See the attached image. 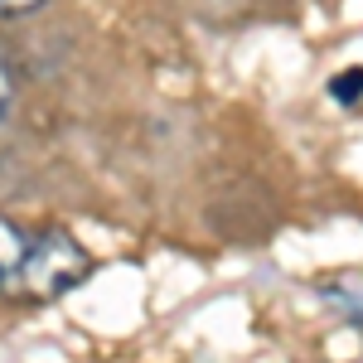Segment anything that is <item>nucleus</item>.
I'll return each mask as SVG.
<instances>
[{
  "mask_svg": "<svg viewBox=\"0 0 363 363\" xmlns=\"http://www.w3.org/2000/svg\"><path fill=\"white\" fill-rule=\"evenodd\" d=\"M92 272V252L63 233V228H44L29 238V257L25 272H20V291L34 296V301H54V296H68L78 281Z\"/></svg>",
  "mask_w": 363,
  "mask_h": 363,
  "instance_id": "1",
  "label": "nucleus"
},
{
  "mask_svg": "<svg viewBox=\"0 0 363 363\" xmlns=\"http://www.w3.org/2000/svg\"><path fill=\"white\" fill-rule=\"evenodd\" d=\"M29 257V233L0 213V291H20V272Z\"/></svg>",
  "mask_w": 363,
  "mask_h": 363,
  "instance_id": "2",
  "label": "nucleus"
},
{
  "mask_svg": "<svg viewBox=\"0 0 363 363\" xmlns=\"http://www.w3.org/2000/svg\"><path fill=\"white\" fill-rule=\"evenodd\" d=\"M330 92H335L339 102H359V97H363V68H349V73H339L335 83H330Z\"/></svg>",
  "mask_w": 363,
  "mask_h": 363,
  "instance_id": "3",
  "label": "nucleus"
},
{
  "mask_svg": "<svg viewBox=\"0 0 363 363\" xmlns=\"http://www.w3.org/2000/svg\"><path fill=\"white\" fill-rule=\"evenodd\" d=\"M10 102H15V68H10V58H5V49H0V121H5V112H10Z\"/></svg>",
  "mask_w": 363,
  "mask_h": 363,
  "instance_id": "4",
  "label": "nucleus"
},
{
  "mask_svg": "<svg viewBox=\"0 0 363 363\" xmlns=\"http://www.w3.org/2000/svg\"><path fill=\"white\" fill-rule=\"evenodd\" d=\"M44 0H0V15H29V10H39Z\"/></svg>",
  "mask_w": 363,
  "mask_h": 363,
  "instance_id": "5",
  "label": "nucleus"
}]
</instances>
